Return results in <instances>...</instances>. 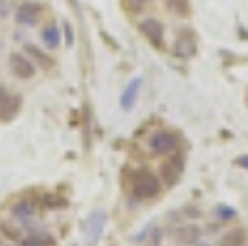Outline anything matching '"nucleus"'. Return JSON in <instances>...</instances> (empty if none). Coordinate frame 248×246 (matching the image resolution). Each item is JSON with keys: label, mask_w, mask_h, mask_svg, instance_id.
I'll return each mask as SVG.
<instances>
[{"label": "nucleus", "mask_w": 248, "mask_h": 246, "mask_svg": "<svg viewBox=\"0 0 248 246\" xmlns=\"http://www.w3.org/2000/svg\"><path fill=\"white\" fill-rule=\"evenodd\" d=\"M37 204H35V199H17L15 204H13V209H10V216L17 221V224H32L35 219H37Z\"/></svg>", "instance_id": "6"}, {"label": "nucleus", "mask_w": 248, "mask_h": 246, "mask_svg": "<svg viewBox=\"0 0 248 246\" xmlns=\"http://www.w3.org/2000/svg\"><path fill=\"white\" fill-rule=\"evenodd\" d=\"M0 50H3V43H0Z\"/></svg>", "instance_id": "25"}, {"label": "nucleus", "mask_w": 248, "mask_h": 246, "mask_svg": "<svg viewBox=\"0 0 248 246\" xmlns=\"http://www.w3.org/2000/svg\"><path fill=\"white\" fill-rule=\"evenodd\" d=\"M40 40H43V48H47V50H55V48H60V43H62L60 25H55V23L45 25V28H43V33H40Z\"/></svg>", "instance_id": "10"}, {"label": "nucleus", "mask_w": 248, "mask_h": 246, "mask_svg": "<svg viewBox=\"0 0 248 246\" xmlns=\"http://www.w3.org/2000/svg\"><path fill=\"white\" fill-rule=\"evenodd\" d=\"M0 231H3L5 239H13V241H20L25 234H23V224H17L15 219H5L0 221Z\"/></svg>", "instance_id": "12"}, {"label": "nucleus", "mask_w": 248, "mask_h": 246, "mask_svg": "<svg viewBox=\"0 0 248 246\" xmlns=\"http://www.w3.org/2000/svg\"><path fill=\"white\" fill-rule=\"evenodd\" d=\"M25 55L32 60V63H40L43 67H50V57H47L43 50H40L37 45H25Z\"/></svg>", "instance_id": "15"}, {"label": "nucleus", "mask_w": 248, "mask_h": 246, "mask_svg": "<svg viewBox=\"0 0 248 246\" xmlns=\"http://www.w3.org/2000/svg\"><path fill=\"white\" fill-rule=\"evenodd\" d=\"M194 50H196V45H194V35H191L189 30H184V33L179 35V40L174 43V55L181 57V60H186V57H191V55H194Z\"/></svg>", "instance_id": "9"}, {"label": "nucleus", "mask_w": 248, "mask_h": 246, "mask_svg": "<svg viewBox=\"0 0 248 246\" xmlns=\"http://www.w3.org/2000/svg\"><path fill=\"white\" fill-rule=\"evenodd\" d=\"M13 99H15V97H10L8 87L3 85V82H0V112H3V115H5V112H8V107L13 105Z\"/></svg>", "instance_id": "16"}, {"label": "nucleus", "mask_w": 248, "mask_h": 246, "mask_svg": "<svg viewBox=\"0 0 248 246\" xmlns=\"http://www.w3.org/2000/svg\"><path fill=\"white\" fill-rule=\"evenodd\" d=\"M52 236L50 234H25L17 241V246H50Z\"/></svg>", "instance_id": "14"}, {"label": "nucleus", "mask_w": 248, "mask_h": 246, "mask_svg": "<svg viewBox=\"0 0 248 246\" xmlns=\"http://www.w3.org/2000/svg\"><path fill=\"white\" fill-rule=\"evenodd\" d=\"M132 5H147V3H152V0H129Z\"/></svg>", "instance_id": "22"}, {"label": "nucleus", "mask_w": 248, "mask_h": 246, "mask_svg": "<svg viewBox=\"0 0 248 246\" xmlns=\"http://www.w3.org/2000/svg\"><path fill=\"white\" fill-rule=\"evenodd\" d=\"M243 236H246V234L238 229V231H233V234H226L221 244H223V246H243Z\"/></svg>", "instance_id": "17"}, {"label": "nucleus", "mask_w": 248, "mask_h": 246, "mask_svg": "<svg viewBox=\"0 0 248 246\" xmlns=\"http://www.w3.org/2000/svg\"><path fill=\"white\" fill-rule=\"evenodd\" d=\"M8 67H10V72H13L17 80H32L35 72H37L35 63H32L25 52H13V55L8 57Z\"/></svg>", "instance_id": "4"}, {"label": "nucleus", "mask_w": 248, "mask_h": 246, "mask_svg": "<svg viewBox=\"0 0 248 246\" xmlns=\"http://www.w3.org/2000/svg\"><path fill=\"white\" fill-rule=\"evenodd\" d=\"M194 246H214V244H209V241H196Z\"/></svg>", "instance_id": "24"}, {"label": "nucleus", "mask_w": 248, "mask_h": 246, "mask_svg": "<svg viewBox=\"0 0 248 246\" xmlns=\"http://www.w3.org/2000/svg\"><path fill=\"white\" fill-rule=\"evenodd\" d=\"M0 13H3V15L8 13V0H0Z\"/></svg>", "instance_id": "21"}, {"label": "nucleus", "mask_w": 248, "mask_h": 246, "mask_svg": "<svg viewBox=\"0 0 248 246\" xmlns=\"http://www.w3.org/2000/svg\"><path fill=\"white\" fill-rule=\"evenodd\" d=\"M181 174H184V157H181V154L171 157V159L161 167V177H164V181H167L169 187L181 179Z\"/></svg>", "instance_id": "8"}, {"label": "nucleus", "mask_w": 248, "mask_h": 246, "mask_svg": "<svg viewBox=\"0 0 248 246\" xmlns=\"http://www.w3.org/2000/svg\"><path fill=\"white\" fill-rule=\"evenodd\" d=\"M40 15H43V5L35 3V0H23V3L15 8V13H13L15 23H17L20 28H32V25H37Z\"/></svg>", "instance_id": "3"}, {"label": "nucleus", "mask_w": 248, "mask_h": 246, "mask_svg": "<svg viewBox=\"0 0 248 246\" xmlns=\"http://www.w3.org/2000/svg\"><path fill=\"white\" fill-rule=\"evenodd\" d=\"M62 28H65V43H67V45H72V43H75V33H72V28H70L67 23L62 25Z\"/></svg>", "instance_id": "20"}, {"label": "nucleus", "mask_w": 248, "mask_h": 246, "mask_svg": "<svg viewBox=\"0 0 248 246\" xmlns=\"http://www.w3.org/2000/svg\"><path fill=\"white\" fill-rule=\"evenodd\" d=\"M167 8H169V10H174V13H181V15L189 13V5H186V0H169Z\"/></svg>", "instance_id": "19"}, {"label": "nucleus", "mask_w": 248, "mask_h": 246, "mask_svg": "<svg viewBox=\"0 0 248 246\" xmlns=\"http://www.w3.org/2000/svg\"><path fill=\"white\" fill-rule=\"evenodd\" d=\"M139 90H141V80H134L132 85L124 90V95H122V110H132V107H134Z\"/></svg>", "instance_id": "13"}, {"label": "nucleus", "mask_w": 248, "mask_h": 246, "mask_svg": "<svg viewBox=\"0 0 248 246\" xmlns=\"http://www.w3.org/2000/svg\"><path fill=\"white\" fill-rule=\"evenodd\" d=\"M139 33L147 37L154 48H164V35H167V30H164V23L159 17H141L139 20Z\"/></svg>", "instance_id": "5"}, {"label": "nucleus", "mask_w": 248, "mask_h": 246, "mask_svg": "<svg viewBox=\"0 0 248 246\" xmlns=\"http://www.w3.org/2000/svg\"><path fill=\"white\" fill-rule=\"evenodd\" d=\"M161 192V179L152 169H137L132 177V199L134 201H149Z\"/></svg>", "instance_id": "1"}, {"label": "nucleus", "mask_w": 248, "mask_h": 246, "mask_svg": "<svg viewBox=\"0 0 248 246\" xmlns=\"http://www.w3.org/2000/svg\"><path fill=\"white\" fill-rule=\"evenodd\" d=\"M105 224H107V214L105 212H94V214H90V219H87V227H85V236H87V244H97L99 241V236H102V231H105Z\"/></svg>", "instance_id": "7"}, {"label": "nucleus", "mask_w": 248, "mask_h": 246, "mask_svg": "<svg viewBox=\"0 0 248 246\" xmlns=\"http://www.w3.org/2000/svg\"><path fill=\"white\" fill-rule=\"evenodd\" d=\"M214 214H216V219H218V221H229V219H236V209H231V207H223V204L214 209Z\"/></svg>", "instance_id": "18"}, {"label": "nucleus", "mask_w": 248, "mask_h": 246, "mask_svg": "<svg viewBox=\"0 0 248 246\" xmlns=\"http://www.w3.org/2000/svg\"><path fill=\"white\" fill-rule=\"evenodd\" d=\"M238 164H241V167H246V169H248V157H238Z\"/></svg>", "instance_id": "23"}, {"label": "nucleus", "mask_w": 248, "mask_h": 246, "mask_svg": "<svg viewBox=\"0 0 248 246\" xmlns=\"http://www.w3.org/2000/svg\"><path fill=\"white\" fill-rule=\"evenodd\" d=\"M174 239L179 244H196L201 239V229L196 227V224H186V227H179L174 231Z\"/></svg>", "instance_id": "11"}, {"label": "nucleus", "mask_w": 248, "mask_h": 246, "mask_svg": "<svg viewBox=\"0 0 248 246\" xmlns=\"http://www.w3.org/2000/svg\"><path fill=\"white\" fill-rule=\"evenodd\" d=\"M243 246H246V244H243Z\"/></svg>", "instance_id": "26"}, {"label": "nucleus", "mask_w": 248, "mask_h": 246, "mask_svg": "<svg viewBox=\"0 0 248 246\" xmlns=\"http://www.w3.org/2000/svg\"><path fill=\"white\" fill-rule=\"evenodd\" d=\"M147 147L156 157H167V154H171L179 147V134L171 132V130H154L147 137Z\"/></svg>", "instance_id": "2"}]
</instances>
